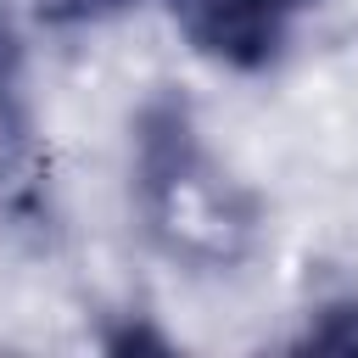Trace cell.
I'll return each mask as SVG.
<instances>
[{"label":"cell","instance_id":"1","mask_svg":"<svg viewBox=\"0 0 358 358\" xmlns=\"http://www.w3.org/2000/svg\"><path fill=\"white\" fill-rule=\"evenodd\" d=\"M140 213L151 241L190 268H235L257 241V201L196 140L190 112L162 95L140 112Z\"/></svg>","mask_w":358,"mask_h":358},{"label":"cell","instance_id":"2","mask_svg":"<svg viewBox=\"0 0 358 358\" xmlns=\"http://www.w3.org/2000/svg\"><path fill=\"white\" fill-rule=\"evenodd\" d=\"M168 11L201 56L229 67H263L291 17L280 0H168Z\"/></svg>","mask_w":358,"mask_h":358},{"label":"cell","instance_id":"3","mask_svg":"<svg viewBox=\"0 0 358 358\" xmlns=\"http://www.w3.org/2000/svg\"><path fill=\"white\" fill-rule=\"evenodd\" d=\"M0 213L11 224L45 218V151L17 84V50L6 22H0Z\"/></svg>","mask_w":358,"mask_h":358},{"label":"cell","instance_id":"4","mask_svg":"<svg viewBox=\"0 0 358 358\" xmlns=\"http://www.w3.org/2000/svg\"><path fill=\"white\" fill-rule=\"evenodd\" d=\"M308 347L358 352V302H336V308H324V319L308 330Z\"/></svg>","mask_w":358,"mask_h":358},{"label":"cell","instance_id":"5","mask_svg":"<svg viewBox=\"0 0 358 358\" xmlns=\"http://www.w3.org/2000/svg\"><path fill=\"white\" fill-rule=\"evenodd\" d=\"M117 6H129V0H34V11L45 17V22H95V17H112Z\"/></svg>","mask_w":358,"mask_h":358},{"label":"cell","instance_id":"6","mask_svg":"<svg viewBox=\"0 0 358 358\" xmlns=\"http://www.w3.org/2000/svg\"><path fill=\"white\" fill-rule=\"evenodd\" d=\"M280 6H285V11H296V6H308V0H280Z\"/></svg>","mask_w":358,"mask_h":358}]
</instances>
